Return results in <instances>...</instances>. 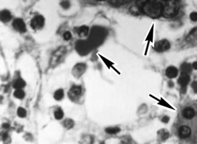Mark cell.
<instances>
[{
  "instance_id": "27",
  "label": "cell",
  "mask_w": 197,
  "mask_h": 144,
  "mask_svg": "<svg viewBox=\"0 0 197 144\" xmlns=\"http://www.w3.org/2000/svg\"><path fill=\"white\" fill-rule=\"evenodd\" d=\"M162 122H163L165 123H167L169 121V118L168 116H164L163 118H162Z\"/></svg>"
},
{
  "instance_id": "21",
  "label": "cell",
  "mask_w": 197,
  "mask_h": 144,
  "mask_svg": "<svg viewBox=\"0 0 197 144\" xmlns=\"http://www.w3.org/2000/svg\"><path fill=\"white\" fill-rule=\"evenodd\" d=\"M17 115L20 118H25L27 116V111L23 107H19L17 109Z\"/></svg>"
},
{
  "instance_id": "3",
  "label": "cell",
  "mask_w": 197,
  "mask_h": 144,
  "mask_svg": "<svg viewBox=\"0 0 197 144\" xmlns=\"http://www.w3.org/2000/svg\"><path fill=\"white\" fill-rule=\"evenodd\" d=\"M81 94L82 88L80 86L78 85L72 86L68 93V95L69 98L73 102L77 101V100L80 98Z\"/></svg>"
},
{
  "instance_id": "5",
  "label": "cell",
  "mask_w": 197,
  "mask_h": 144,
  "mask_svg": "<svg viewBox=\"0 0 197 144\" xmlns=\"http://www.w3.org/2000/svg\"><path fill=\"white\" fill-rule=\"evenodd\" d=\"M30 25L33 30H40L45 25V19L41 15L35 16L31 20Z\"/></svg>"
},
{
  "instance_id": "2",
  "label": "cell",
  "mask_w": 197,
  "mask_h": 144,
  "mask_svg": "<svg viewBox=\"0 0 197 144\" xmlns=\"http://www.w3.org/2000/svg\"><path fill=\"white\" fill-rule=\"evenodd\" d=\"M163 4V16L166 18H172L176 16L179 11L178 0H164Z\"/></svg>"
},
{
  "instance_id": "25",
  "label": "cell",
  "mask_w": 197,
  "mask_h": 144,
  "mask_svg": "<svg viewBox=\"0 0 197 144\" xmlns=\"http://www.w3.org/2000/svg\"><path fill=\"white\" fill-rule=\"evenodd\" d=\"M192 88L193 89L194 93L197 94V81H195L192 82Z\"/></svg>"
},
{
  "instance_id": "10",
  "label": "cell",
  "mask_w": 197,
  "mask_h": 144,
  "mask_svg": "<svg viewBox=\"0 0 197 144\" xmlns=\"http://www.w3.org/2000/svg\"><path fill=\"white\" fill-rule=\"evenodd\" d=\"M182 115L187 120L192 119L195 115V112L194 108L191 107H187L182 112Z\"/></svg>"
},
{
  "instance_id": "17",
  "label": "cell",
  "mask_w": 197,
  "mask_h": 144,
  "mask_svg": "<svg viewBox=\"0 0 197 144\" xmlns=\"http://www.w3.org/2000/svg\"><path fill=\"white\" fill-rule=\"evenodd\" d=\"M25 93L22 89H16L14 93V96L17 99H23L25 97Z\"/></svg>"
},
{
  "instance_id": "13",
  "label": "cell",
  "mask_w": 197,
  "mask_h": 144,
  "mask_svg": "<svg viewBox=\"0 0 197 144\" xmlns=\"http://www.w3.org/2000/svg\"><path fill=\"white\" fill-rule=\"evenodd\" d=\"M25 85V82L23 79H22V78H18V79H17L16 80H15L14 82H13L12 86L14 89H18L24 88Z\"/></svg>"
},
{
  "instance_id": "15",
  "label": "cell",
  "mask_w": 197,
  "mask_h": 144,
  "mask_svg": "<svg viewBox=\"0 0 197 144\" xmlns=\"http://www.w3.org/2000/svg\"><path fill=\"white\" fill-rule=\"evenodd\" d=\"M181 70L182 73H185L189 74L191 73V72L192 70V66L190 64L183 63L181 65Z\"/></svg>"
},
{
  "instance_id": "19",
  "label": "cell",
  "mask_w": 197,
  "mask_h": 144,
  "mask_svg": "<svg viewBox=\"0 0 197 144\" xmlns=\"http://www.w3.org/2000/svg\"><path fill=\"white\" fill-rule=\"evenodd\" d=\"M63 125L65 128L71 129L74 126V121L72 119L67 118L64 121Z\"/></svg>"
},
{
  "instance_id": "9",
  "label": "cell",
  "mask_w": 197,
  "mask_h": 144,
  "mask_svg": "<svg viewBox=\"0 0 197 144\" xmlns=\"http://www.w3.org/2000/svg\"><path fill=\"white\" fill-rule=\"evenodd\" d=\"M191 135V129L187 126H182L179 129V136L181 139L189 137Z\"/></svg>"
},
{
  "instance_id": "18",
  "label": "cell",
  "mask_w": 197,
  "mask_h": 144,
  "mask_svg": "<svg viewBox=\"0 0 197 144\" xmlns=\"http://www.w3.org/2000/svg\"><path fill=\"white\" fill-rule=\"evenodd\" d=\"M64 116V113L63 110L60 108H58L54 112V117L56 120H62Z\"/></svg>"
},
{
  "instance_id": "11",
  "label": "cell",
  "mask_w": 197,
  "mask_h": 144,
  "mask_svg": "<svg viewBox=\"0 0 197 144\" xmlns=\"http://www.w3.org/2000/svg\"><path fill=\"white\" fill-rule=\"evenodd\" d=\"M166 75L169 78H174L177 76L178 70L176 67L173 66H170L166 70Z\"/></svg>"
},
{
  "instance_id": "29",
  "label": "cell",
  "mask_w": 197,
  "mask_h": 144,
  "mask_svg": "<svg viewBox=\"0 0 197 144\" xmlns=\"http://www.w3.org/2000/svg\"><path fill=\"white\" fill-rule=\"evenodd\" d=\"M98 1H104V0H98Z\"/></svg>"
},
{
  "instance_id": "7",
  "label": "cell",
  "mask_w": 197,
  "mask_h": 144,
  "mask_svg": "<svg viewBox=\"0 0 197 144\" xmlns=\"http://www.w3.org/2000/svg\"><path fill=\"white\" fill-rule=\"evenodd\" d=\"M189 81H190L189 74L181 73V75L179 78L178 82L181 86V90L183 93H185L186 92L187 86L188 84H189Z\"/></svg>"
},
{
  "instance_id": "23",
  "label": "cell",
  "mask_w": 197,
  "mask_h": 144,
  "mask_svg": "<svg viewBox=\"0 0 197 144\" xmlns=\"http://www.w3.org/2000/svg\"><path fill=\"white\" fill-rule=\"evenodd\" d=\"M72 38V33L70 32H65L64 34V38L65 40L66 41H68V40H70Z\"/></svg>"
},
{
  "instance_id": "14",
  "label": "cell",
  "mask_w": 197,
  "mask_h": 144,
  "mask_svg": "<svg viewBox=\"0 0 197 144\" xmlns=\"http://www.w3.org/2000/svg\"><path fill=\"white\" fill-rule=\"evenodd\" d=\"M89 32V28L86 26H82L78 28V34L80 37H85L87 35Z\"/></svg>"
},
{
  "instance_id": "22",
  "label": "cell",
  "mask_w": 197,
  "mask_h": 144,
  "mask_svg": "<svg viewBox=\"0 0 197 144\" xmlns=\"http://www.w3.org/2000/svg\"><path fill=\"white\" fill-rule=\"evenodd\" d=\"M60 5L64 9H67L70 7V2L68 1V0H64V1H62L60 3Z\"/></svg>"
},
{
  "instance_id": "26",
  "label": "cell",
  "mask_w": 197,
  "mask_h": 144,
  "mask_svg": "<svg viewBox=\"0 0 197 144\" xmlns=\"http://www.w3.org/2000/svg\"><path fill=\"white\" fill-rule=\"evenodd\" d=\"M169 136V134L168 133H166V132H164L163 133V134H162V136H161V138L163 140H165V139H167Z\"/></svg>"
},
{
  "instance_id": "28",
  "label": "cell",
  "mask_w": 197,
  "mask_h": 144,
  "mask_svg": "<svg viewBox=\"0 0 197 144\" xmlns=\"http://www.w3.org/2000/svg\"><path fill=\"white\" fill-rule=\"evenodd\" d=\"M192 68H194L196 70H197V62H194L193 64H192Z\"/></svg>"
},
{
  "instance_id": "20",
  "label": "cell",
  "mask_w": 197,
  "mask_h": 144,
  "mask_svg": "<svg viewBox=\"0 0 197 144\" xmlns=\"http://www.w3.org/2000/svg\"><path fill=\"white\" fill-rule=\"evenodd\" d=\"M120 129L118 127H110L106 129V132L109 134H115L120 131Z\"/></svg>"
},
{
  "instance_id": "12",
  "label": "cell",
  "mask_w": 197,
  "mask_h": 144,
  "mask_svg": "<svg viewBox=\"0 0 197 144\" xmlns=\"http://www.w3.org/2000/svg\"><path fill=\"white\" fill-rule=\"evenodd\" d=\"M1 20L3 22H8L12 19L11 13L8 10H3L1 12Z\"/></svg>"
},
{
  "instance_id": "24",
  "label": "cell",
  "mask_w": 197,
  "mask_h": 144,
  "mask_svg": "<svg viewBox=\"0 0 197 144\" xmlns=\"http://www.w3.org/2000/svg\"><path fill=\"white\" fill-rule=\"evenodd\" d=\"M190 19L193 22H197V12H192L190 14Z\"/></svg>"
},
{
  "instance_id": "1",
  "label": "cell",
  "mask_w": 197,
  "mask_h": 144,
  "mask_svg": "<svg viewBox=\"0 0 197 144\" xmlns=\"http://www.w3.org/2000/svg\"><path fill=\"white\" fill-rule=\"evenodd\" d=\"M141 10L148 17L158 18L163 15V4L158 0H148L142 6Z\"/></svg>"
},
{
  "instance_id": "16",
  "label": "cell",
  "mask_w": 197,
  "mask_h": 144,
  "mask_svg": "<svg viewBox=\"0 0 197 144\" xmlns=\"http://www.w3.org/2000/svg\"><path fill=\"white\" fill-rule=\"evenodd\" d=\"M64 97V91L62 89L57 90L54 93V97L56 100H61Z\"/></svg>"
},
{
  "instance_id": "8",
  "label": "cell",
  "mask_w": 197,
  "mask_h": 144,
  "mask_svg": "<svg viewBox=\"0 0 197 144\" xmlns=\"http://www.w3.org/2000/svg\"><path fill=\"white\" fill-rule=\"evenodd\" d=\"M12 26L16 31L20 33H25L27 30L25 22L22 19H16L13 21Z\"/></svg>"
},
{
  "instance_id": "4",
  "label": "cell",
  "mask_w": 197,
  "mask_h": 144,
  "mask_svg": "<svg viewBox=\"0 0 197 144\" xmlns=\"http://www.w3.org/2000/svg\"><path fill=\"white\" fill-rule=\"evenodd\" d=\"M65 52H66V49L64 47H60L59 49L57 50L54 52V54L52 55V57L51 58V65H52V66H56V65H58L59 63H60V60H62L64 55L65 54Z\"/></svg>"
},
{
  "instance_id": "6",
  "label": "cell",
  "mask_w": 197,
  "mask_h": 144,
  "mask_svg": "<svg viewBox=\"0 0 197 144\" xmlns=\"http://www.w3.org/2000/svg\"><path fill=\"white\" fill-rule=\"evenodd\" d=\"M171 47V44L167 40H162L157 41L154 46L155 50L158 52H163L168 51Z\"/></svg>"
}]
</instances>
